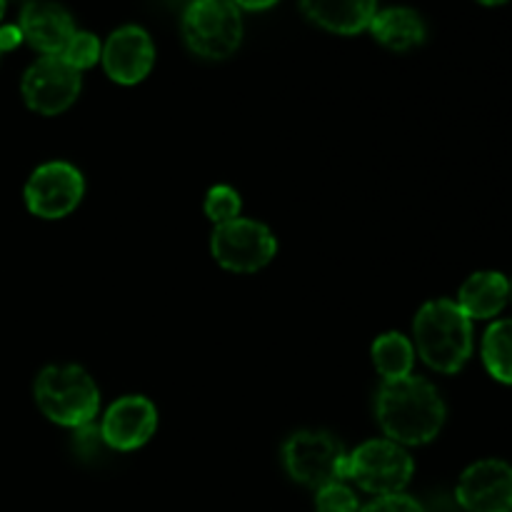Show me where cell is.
Here are the masks:
<instances>
[{
	"instance_id": "obj_24",
	"label": "cell",
	"mask_w": 512,
	"mask_h": 512,
	"mask_svg": "<svg viewBox=\"0 0 512 512\" xmlns=\"http://www.w3.org/2000/svg\"><path fill=\"white\" fill-rule=\"evenodd\" d=\"M233 3L238 5V8H245V10H268V8H273L278 0H233Z\"/></svg>"
},
{
	"instance_id": "obj_20",
	"label": "cell",
	"mask_w": 512,
	"mask_h": 512,
	"mask_svg": "<svg viewBox=\"0 0 512 512\" xmlns=\"http://www.w3.org/2000/svg\"><path fill=\"white\" fill-rule=\"evenodd\" d=\"M240 208H243V200H240L238 190L230 188V185H215L205 195V215L215 225H223L240 218Z\"/></svg>"
},
{
	"instance_id": "obj_5",
	"label": "cell",
	"mask_w": 512,
	"mask_h": 512,
	"mask_svg": "<svg viewBox=\"0 0 512 512\" xmlns=\"http://www.w3.org/2000/svg\"><path fill=\"white\" fill-rule=\"evenodd\" d=\"M413 473V458L393 440H368L348 453L345 463V480H353L360 490L378 498L403 493Z\"/></svg>"
},
{
	"instance_id": "obj_22",
	"label": "cell",
	"mask_w": 512,
	"mask_h": 512,
	"mask_svg": "<svg viewBox=\"0 0 512 512\" xmlns=\"http://www.w3.org/2000/svg\"><path fill=\"white\" fill-rule=\"evenodd\" d=\"M360 512H425L423 505L410 495H385V498H375L373 503L360 508Z\"/></svg>"
},
{
	"instance_id": "obj_11",
	"label": "cell",
	"mask_w": 512,
	"mask_h": 512,
	"mask_svg": "<svg viewBox=\"0 0 512 512\" xmlns=\"http://www.w3.org/2000/svg\"><path fill=\"white\" fill-rule=\"evenodd\" d=\"M158 428V410L143 395H125L115 400L100 423V438L108 448L130 453L153 438Z\"/></svg>"
},
{
	"instance_id": "obj_7",
	"label": "cell",
	"mask_w": 512,
	"mask_h": 512,
	"mask_svg": "<svg viewBox=\"0 0 512 512\" xmlns=\"http://www.w3.org/2000/svg\"><path fill=\"white\" fill-rule=\"evenodd\" d=\"M210 253L215 263L230 273H258L278 253V238L258 220L235 218L215 225Z\"/></svg>"
},
{
	"instance_id": "obj_1",
	"label": "cell",
	"mask_w": 512,
	"mask_h": 512,
	"mask_svg": "<svg viewBox=\"0 0 512 512\" xmlns=\"http://www.w3.org/2000/svg\"><path fill=\"white\" fill-rule=\"evenodd\" d=\"M375 415L388 435L398 445H425L440 435L445 425V403L433 383L425 378L383 380L375 398Z\"/></svg>"
},
{
	"instance_id": "obj_8",
	"label": "cell",
	"mask_w": 512,
	"mask_h": 512,
	"mask_svg": "<svg viewBox=\"0 0 512 512\" xmlns=\"http://www.w3.org/2000/svg\"><path fill=\"white\" fill-rule=\"evenodd\" d=\"M83 195V173L65 160H50L35 168L23 190L28 210L43 220H60L70 215L80 205Z\"/></svg>"
},
{
	"instance_id": "obj_14",
	"label": "cell",
	"mask_w": 512,
	"mask_h": 512,
	"mask_svg": "<svg viewBox=\"0 0 512 512\" xmlns=\"http://www.w3.org/2000/svg\"><path fill=\"white\" fill-rule=\"evenodd\" d=\"M305 18L323 30L338 35H355L370 28L378 13V0H300Z\"/></svg>"
},
{
	"instance_id": "obj_16",
	"label": "cell",
	"mask_w": 512,
	"mask_h": 512,
	"mask_svg": "<svg viewBox=\"0 0 512 512\" xmlns=\"http://www.w3.org/2000/svg\"><path fill=\"white\" fill-rule=\"evenodd\" d=\"M370 33L388 50L405 53V50H413L418 45H423L428 30H425L423 18L415 10L388 8L375 13V18L370 20Z\"/></svg>"
},
{
	"instance_id": "obj_6",
	"label": "cell",
	"mask_w": 512,
	"mask_h": 512,
	"mask_svg": "<svg viewBox=\"0 0 512 512\" xmlns=\"http://www.w3.org/2000/svg\"><path fill=\"white\" fill-rule=\"evenodd\" d=\"M283 463L295 483L320 490L330 483H343L348 453L330 433L300 430L285 443Z\"/></svg>"
},
{
	"instance_id": "obj_10",
	"label": "cell",
	"mask_w": 512,
	"mask_h": 512,
	"mask_svg": "<svg viewBox=\"0 0 512 512\" xmlns=\"http://www.w3.org/2000/svg\"><path fill=\"white\" fill-rule=\"evenodd\" d=\"M455 498L468 512H512V465L503 460L473 463L460 475Z\"/></svg>"
},
{
	"instance_id": "obj_3",
	"label": "cell",
	"mask_w": 512,
	"mask_h": 512,
	"mask_svg": "<svg viewBox=\"0 0 512 512\" xmlns=\"http://www.w3.org/2000/svg\"><path fill=\"white\" fill-rule=\"evenodd\" d=\"M35 405L63 428H85L100 408V390L80 365H48L35 378Z\"/></svg>"
},
{
	"instance_id": "obj_4",
	"label": "cell",
	"mask_w": 512,
	"mask_h": 512,
	"mask_svg": "<svg viewBox=\"0 0 512 512\" xmlns=\"http://www.w3.org/2000/svg\"><path fill=\"white\" fill-rule=\"evenodd\" d=\"M183 38L200 58H230L243 40L240 8L233 0H193L183 15Z\"/></svg>"
},
{
	"instance_id": "obj_25",
	"label": "cell",
	"mask_w": 512,
	"mask_h": 512,
	"mask_svg": "<svg viewBox=\"0 0 512 512\" xmlns=\"http://www.w3.org/2000/svg\"><path fill=\"white\" fill-rule=\"evenodd\" d=\"M478 3H483V5H503V3H508V0H478Z\"/></svg>"
},
{
	"instance_id": "obj_19",
	"label": "cell",
	"mask_w": 512,
	"mask_h": 512,
	"mask_svg": "<svg viewBox=\"0 0 512 512\" xmlns=\"http://www.w3.org/2000/svg\"><path fill=\"white\" fill-rule=\"evenodd\" d=\"M100 55H103V45H100V40L95 38L93 33L75 30L73 38L68 40L65 50L60 53V58H63L68 65H73L75 70H80V73H83V70L93 68V65L98 63Z\"/></svg>"
},
{
	"instance_id": "obj_12",
	"label": "cell",
	"mask_w": 512,
	"mask_h": 512,
	"mask_svg": "<svg viewBox=\"0 0 512 512\" xmlns=\"http://www.w3.org/2000/svg\"><path fill=\"white\" fill-rule=\"evenodd\" d=\"M103 68L110 80L120 85H135L148 78L155 63V45L138 25L118 28L103 45Z\"/></svg>"
},
{
	"instance_id": "obj_2",
	"label": "cell",
	"mask_w": 512,
	"mask_h": 512,
	"mask_svg": "<svg viewBox=\"0 0 512 512\" xmlns=\"http://www.w3.org/2000/svg\"><path fill=\"white\" fill-rule=\"evenodd\" d=\"M473 320L453 300H430L418 310L413 323L415 348L433 370L453 375L473 353Z\"/></svg>"
},
{
	"instance_id": "obj_23",
	"label": "cell",
	"mask_w": 512,
	"mask_h": 512,
	"mask_svg": "<svg viewBox=\"0 0 512 512\" xmlns=\"http://www.w3.org/2000/svg\"><path fill=\"white\" fill-rule=\"evenodd\" d=\"M23 43V33L18 25H0V53H10Z\"/></svg>"
},
{
	"instance_id": "obj_18",
	"label": "cell",
	"mask_w": 512,
	"mask_h": 512,
	"mask_svg": "<svg viewBox=\"0 0 512 512\" xmlns=\"http://www.w3.org/2000/svg\"><path fill=\"white\" fill-rule=\"evenodd\" d=\"M483 363L498 383L512 385V320H498L483 338Z\"/></svg>"
},
{
	"instance_id": "obj_15",
	"label": "cell",
	"mask_w": 512,
	"mask_h": 512,
	"mask_svg": "<svg viewBox=\"0 0 512 512\" xmlns=\"http://www.w3.org/2000/svg\"><path fill=\"white\" fill-rule=\"evenodd\" d=\"M510 298V283L503 273L483 270L470 275L458 295V308L470 320H490L505 308Z\"/></svg>"
},
{
	"instance_id": "obj_26",
	"label": "cell",
	"mask_w": 512,
	"mask_h": 512,
	"mask_svg": "<svg viewBox=\"0 0 512 512\" xmlns=\"http://www.w3.org/2000/svg\"><path fill=\"white\" fill-rule=\"evenodd\" d=\"M5 15V0H0V18Z\"/></svg>"
},
{
	"instance_id": "obj_27",
	"label": "cell",
	"mask_w": 512,
	"mask_h": 512,
	"mask_svg": "<svg viewBox=\"0 0 512 512\" xmlns=\"http://www.w3.org/2000/svg\"><path fill=\"white\" fill-rule=\"evenodd\" d=\"M510 298H512V283H510Z\"/></svg>"
},
{
	"instance_id": "obj_9",
	"label": "cell",
	"mask_w": 512,
	"mask_h": 512,
	"mask_svg": "<svg viewBox=\"0 0 512 512\" xmlns=\"http://www.w3.org/2000/svg\"><path fill=\"white\" fill-rule=\"evenodd\" d=\"M83 78L80 70L65 63L60 55H43L23 75L20 93L25 105L40 115H60L78 100Z\"/></svg>"
},
{
	"instance_id": "obj_21",
	"label": "cell",
	"mask_w": 512,
	"mask_h": 512,
	"mask_svg": "<svg viewBox=\"0 0 512 512\" xmlns=\"http://www.w3.org/2000/svg\"><path fill=\"white\" fill-rule=\"evenodd\" d=\"M315 512H360V503L345 483H330L318 490Z\"/></svg>"
},
{
	"instance_id": "obj_17",
	"label": "cell",
	"mask_w": 512,
	"mask_h": 512,
	"mask_svg": "<svg viewBox=\"0 0 512 512\" xmlns=\"http://www.w3.org/2000/svg\"><path fill=\"white\" fill-rule=\"evenodd\" d=\"M373 363L383 380H400L413 375L415 350L405 335L385 333L373 343Z\"/></svg>"
},
{
	"instance_id": "obj_13",
	"label": "cell",
	"mask_w": 512,
	"mask_h": 512,
	"mask_svg": "<svg viewBox=\"0 0 512 512\" xmlns=\"http://www.w3.org/2000/svg\"><path fill=\"white\" fill-rule=\"evenodd\" d=\"M20 33L28 45L43 55H60L73 38L75 23L68 10L50 0H30L20 10Z\"/></svg>"
}]
</instances>
